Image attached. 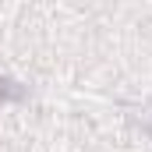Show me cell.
Wrapping results in <instances>:
<instances>
[{"mask_svg": "<svg viewBox=\"0 0 152 152\" xmlns=\"http://www.w3.org/2000/svg\"><path fill=\"white\" fill-rule=\"evenodd\" d=\"M0 96H14V88H7V81L0 78Z\"/></svg>", "mask_w": 152, "mask_h": 152, "instance_id": "cell-1", "label": "cell"}]
</instances>
